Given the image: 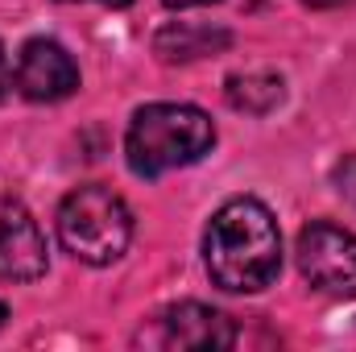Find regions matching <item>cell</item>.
I'll list each match as a JSON object with an SVG mask.
<instances>
[{"instance_id": "cell-1", "label": "cell", "mask_w": 356, "mask_h": 352, "mask_svg": "<svg viewBox=\"0 0 356 352\" xmlns=\"http://www.w3.org/2000/svg\"><path fill=\"white\" fill-rule=\"evenodd\" d=\"M203 262L220 290L257 294L282 269V232L261 199H228L203 237Z\"/></svg>"}, {"instance_id": "cell-2", "label": "cell", "mask_w": 356, "mask_h": 352, "mask_svg": "<svg viewBox=\"0 0 356 352\" xmlns=\"http://www.w3.org/2000/svg\"><path fill=\"white\" fill-rule=\"evenodd\" d=\"M216 145V125L195 104H145L124 133V158L137 178H158L166 170L199 162Z\"/></svg>"}, {"instance_id": "cell-3", "label": "cell", "mask_w": 356, "mask_h": 352, "mask_svg": "<svg viewBox=\"0 0 356 352\" xmlns=\"http://www.w3.org/2000/svg\"><path fill=\"white\" fill-rule=\"evenodd\" d=\"M58 241L88 265H112L133 241V211L108 186H79L58 203Z\"/></svg>"}, {"instance_id": "cell-4", "label": "cell", "mask_w": 356, "mask_h": 352, "mask_svg": "<svg viewBox=\"0 0 356 352\" xmlns=\"http://www.w3.org/2000/svg\"><path fill=\"white\" fill-rule=\"evenodd\" d=\"M298 269L302 278L332 298H356V232L340 224H307L298 232Z\"/></svg>"}, {"instance_id": "cell-5", "label": "cell", "mask_w": 356, "mask_h": 352, "mask_svg": "<svg viewBox=\"0 0 356 352\" xmlns=\"http://www.w3.org/2000/svg\"><path fill=\"white\" fill-rule=\"evenodd\" d=\"M137 344L154 349H232L236 328L228 315L203 307V303H175L154 315L149 328H141Z\"/></svg>"}, {"instance_id": "cell-6", "label": "cell", "mask_w": 356, "mask_h": 352, "mask_svg": "<svg viewBox=\"0 0 356 352\" xmlns=\"http://www.w3.org/2000/svg\"><path fill=\"white\" fill-rule=\"evenodd\" d=\"M46 273V237L38 220L17 203L0 195V286L33 282Z\"/></svg>"}, {"instance_id": "cell-7", "label": "cell", "mask_w": 356, "mask_h": 352, "mask_svg": "<svg viewBox=\"0 0 356 352\" xmlns=\"http://www.w3.org/2000/svg\"><path fill=\"white\" fill-rule=\"evenodd\" d=\"M17 88L33 104H58L79 88V67L58 42L33 38V42H25V50L17 58Z\"/></svg>"}, {"instance_id": "cell-8", "label": "cell", "mask_w": 356, "mask_h": 352, "mask_svg": "<svg viewBox=\"0 0 356 352\" xmlns=\"http://www.w3.org/2000/svg\"><path fill=\"white\" fill-rule=\"evenodd\" d=\"M220 46H228V33H224V29L186 25V21H178V25H170V29H162L158 42H154V50H158L166 63L203 58V54H211V50H220Z\"/></svg>"}, {"instance_id": "cell-9", "label": "cell", "mask_w": 356, "mask_h": 352, "mask_svg": "<svg viewBox=\"0 0 356 352\" xmlns=\"http://www.w3.org/2000/svg\"><path fill=\"white\" fill-rule=\"evenodd\" d=\"M228 104L241 112H269L273 104H282V79L269 71H249V75H232L228 79Z\"/></svg>"}, {"instance_id": "cell-10", "label": "cell", "mask_w": 356, "mask_h": 352, "mask_svg": "<svg viewBox=\"0 0 356 352\" xmlns=\"http://www.w3.org/2000/svg\"><path fill=\"white\" fill-rule=\"evenodd\" d=\"M336 182H340V191H344L348 199H356V158L340 162V170H336Z\"/></svg>"}, {"instance_id": "cell-11", "label": "cell", "mask_w": 356, "mask_h": 352, "mask_svg": "<svg viewBox=\"0 0 356 352\" xmlns=\"http://www.w3.org/2000/svg\"><path fill=\"white\" fill-rule=\"evenodd\" d=\"M13 88V71H8V54H4V42H0V99Z\"/></svg>"}, {"instance_id": "cell-12", "label": "cell", "mask_w": 356, "mask_h": 352, "mask_svg": "<svg viewBox=\"0 0 356 352\" xmlns=\"http://www.w3.org/2000/svg\"><path fill=\"white\" fill-rule=\"evenodd\" d=\"M166 8H199V4H211V0H162Z\"/></svg>"}, {"instance_id": "cell-13", "label": "cell", "mask_w": 356, "mask_h": 352, "mask_svg": "<svg viewBox=\"0 0 356 352\" xmlns=\"http://www.w3.org/2000/svg\"><path fill=\"white\" fill-rule=\"evenodd\" d=\"M307 4H315V8H332V4H344V0H307Z\"/></svg>"}, {"instance_id": "cell-14", "label": "cell", "mask_w": 356, "mask_h": 352, "mask_svg": "<svg viewBox=\"0 0 356 352\" xmlns=\"http://www.w3.org/2000/svg\"><path fill=\"white\" fill-rule=\"evenodd\" d=\"M99 4H116V8H120V4H129V0H99Z\"/></svg>"}, {"instance_id": "cell-15", "label": "cell", "mask_w": 356, "mask_h": 352, "mask_svg": "<svg viewBox=\"0 0 356 352\" xmlns=\"http://www.w3.org/2000/svg\"><path fill=\"white\" fill-rule=\"evenodd\" d=\"M4 315H8V311H4V303H0V323H4Z\"/></svg>"}]
</instances>
